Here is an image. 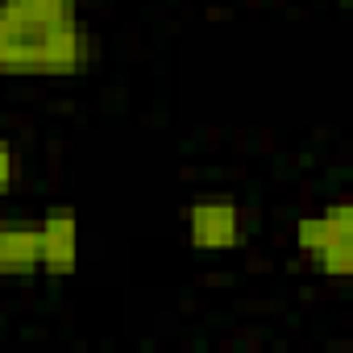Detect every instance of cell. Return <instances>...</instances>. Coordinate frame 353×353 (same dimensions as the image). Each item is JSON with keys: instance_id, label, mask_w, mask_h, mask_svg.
Instances as JSON below:
<instances>
[{"instance_id": "obj_1", "label": "cell", "mask_w": 353, "mask_h": 353, "mask_svg": "<svg viewBox=\"0 0 353 353\" xmlns=\"http://www.w3.org/2000/svg\"><path fill=\"white\" fill-rule=\"evenodd\" d=\"M96 50L79 0H0V79H71Z\"/></svg>"}, {"instance_id": "obj_2", "label": "cell", "mask_w": 353, "mask_h": 353, "mask_svg": "<svg viewBox=\"0 0 353 353\" xmlns=\"http://www.w3.org/2000/svg\"><path fill=\"white\" fill-rule=\"evenodd\" d=\"M295 250L303 262L328 279L353 274V208L345 200L324 204L312 216H299L295 225Z\"/></svg>"}, {"instance_id": "obj_3", "label": "cell", "mask_w": 353, "mask_h": 353, "mask_svg": "<svg viewBox=\"0 0 353 353\" xmlns=\"http://www.w3.org/2000/svg\"><path fill=\"white\" fill-rule=\"evenodd\" d=\"M245 208L229 196H200L183 208L188 245L200 254H229L245 241Z\"/></svg>"}, {"instance_id": "obj_4", "label": "cell", "mask_w": 353, "mask_h": 353, "mask_svg": "<svg viewBox=\"0 0 353 353\" xmlns=\"http://www.w3.org/2000/svg\"><path fill=\"white\" fill-rule=\"evenodd\" d=\"M42 233V274L71 279L79 270V212L71 204H50L38 221Z\"/></svg>"}, {"instance_id": "obj_5", "label": "cell", "mask_w": 353, "mask_h": 353, "mask_svg": "<svg viewBox=\"0 0 353 353\" xmlns=\"http://www.w3.org/2000/svg\"><path fill=\"white\" fill-rule=\"evenodd\" d=\"M42 270L38 225H0V279H30Z\"/></svg>"}, {"instance_id": "obj_6", "label": "cell", "mask_w": 353, "mask_h": 353, "mask_svg": "<svg viewBox=\"0 0 353 353\" xmlns=\"http://www.w3.org/2000/svg\"><path fill=\"white\" fill-rule=\"evenodd\" d=\"M13 183H17V145L0 137V196H9Z\"/></svg>"}, {"instance_id": "obj_7", "label": "cell", "mask_w": 353, "mask_h": 353, "mask_svg": "<svg viewBox=\"0 0 353 353\" xmlns=\"http://www.w3.org/2000/svg\"><path fill=\"white\" fill-rule=\"evenodd\" d=\"M79 5H83V0H79Z\"/></svg>"}]
</instances>
